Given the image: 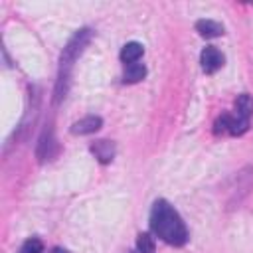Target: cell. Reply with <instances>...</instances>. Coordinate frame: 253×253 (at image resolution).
<instances>
[{
	"label": "cell",
	"mask_w": 253,
	"mask_h": 253,
	"mask_svg": "<svg viewBox=\"0 0 253 253\" xmlns=\"http://www.w3.org/2000/svg\"><path fill=\"white\" fill-rule=\"evenodd\" d=\"M196 30L200 32L202 38H217L223 34V26L219 22H213V20H200L196 22Z\"/></svg>",
	"instance_id": "8992f818"
},
{
	"label": "cell",
	"mask_w": 253,
	"mask_h": 253,
	"mask_svg": "<svg viewBox=\"0 0 253 253\" xmlns=\"http://www.w3.org/2000/svg\"><path fill=\"white\" fill-rule=\"evenodd\" d=\"M200 61H202V69H204L206 73H215V71L223 65V55H221V51H219L217 47L208 45V47L202 51Z\"/></svg>",
	"instance_id": "3957f363"
},
{
	"label": "cell",
	"mask_w": 253,
	"mask_h": 253,
	"mask_svg": "<svg viewBox=\"0 0 253 253\" xmlns=\"http://www.w3.org/2000/svg\"><path fill=\"white\" fill-rule=\"evenodd\" d=\"M249 128V121L247 119H241V117H231V126H229V134H243L245 130Z\"/></svg>",
	"instance_id": "7c38bea8"
},
{
	"label": "cell",
	"mask_w": 253,
	"mask_h": 253,
	"mask_svg": "<svg viewBox=\"0 0 253 253\" xmlns=\"http://www.w3.org/2000/svg\"><path fill=\"white\" fill-rule=\"evenodd\" d=\"M91 152L101 164H109L115 158V144L111 140H97L91 144Z\"/></svg>",
	"instance_id": "5b68a950"
},
{
	"label": "cell",
	"mask_w": 253,
	"mask_h": 253,
	"mask_svg": "<svg viewBox=\"0 0 253 253\" xmlns=\"http://www.w3.org/2000/svg\"><path fill=\"white\" fill-rule=\"evenodd\" d=\"M89 40H91V30L89 28H83V30H79V32L73 34V38L67 42V45L63 47V53H61V73H67L69 71V67L83 53V49L89 43Z\"/></svg>",
	"instance_id": "7a4b0ae2"
},
{
	"label": "cell",
	"mask_w": 253,
	"mask_h": 253,
	"mask_svg": "<svg viewBox=\"0 0 253 253\" xmlns=\"http://www.w3.org/2000/svg\"><path fill=\"white\" fill-rule=\"evenodd\" d=\"M42 251H43V245H42V241L36 239V237L28 239V241L22 245V249H20V253H42Z\"/></svg>",
	"instance_id": "5bb4252c"
},
{
	"label": "cell",
	"mask_w": 253,
	"mask_h": 253,
	"mask_svg": "<svg viewBox=\"0 0 253 253\" xmlns=\"http://www.w3.org/2000/svg\"><path fill=\"white\" fill-rule=\"evenodd\" d=\"M229 126H231V117L229 115H221L213 123V132L215 134H225V132H229Z\"/></svg>",
	"instance_id": "4fadbf2b"
},
{
	"label": "cell",
	"mask_w": 253,
	"mask_h": 253,
	"mask_svg": "<svg viewBox=\"0 0 253 253\" xmlns=\"http://www.w3.org/2000/svg\"><path fill=\"white\" fill-rule=\"evenodd\" d=\"M142 45L138 43V42H128L126 45H123V49H121V59L125 61V63H138V59L142 57Z\"/></svg>",
	"instance_id": "52a82bcc"
},
{
	"label": "cell",
	"mask_w": 253,
	"mask_h": 253,
	"mask_svg": "<svg viewBox=\"0 0 253 253\" xmlns=\"http://www.w3.org/2000/svg\"><path fill=\"white\" fill-rule=\"evenodd\" d=\"M51 148H55L53 136H51V134H43V138L40 140V146H38V158H40V160L51 158L53 152H55V150H51Z\"/></svg>",
	"instance_id": "30bf717a"
},
{
	"label": "cell",
	"mask_w": 253,
	"mask_h": 253,
	"mask_svg": "<svg viewBox=\"0 0 253 253\" xmlns=\"http://www.w3.org/2000/svg\"><path fill=\"white\" fill-rule=\"evenodd\" d=\"M51 253H67V251L61 249V247H55V249H51Z\"/></svg>",
	"instance_id": "9a60e30c"
},
{
	"label": "cell",
	"mask_w": 253,
	"mask_h": 253,
	"mask_svg": "<svg viewBox=\"0 0 253 253\" xmlns=\"http://www.w3.org/2000/svg\"><path fill=\"white\" fill-rule=\"evenodd\" d=\"M150 227L160 239H164L170 245H184L188 239V229L182 217L166 200L154 202L150 211Z\"/></svg>",
	"instance_id": "6da1fadb"
},
{
	"label": "cell",
	"mask_w": 253,
	"mask_h": 253,
	"mask_svg": "<svg viewBox=\"0 0 253 253\" xmlns=\"http://www.w3.org/2000/svg\"><path fill=\"white\" fill-rule=\"evenodd\" d=\"M144 75H146V67H144L142 63H130V65H126V69H125L123 81H125V83H138V81L144 79Z\"/></svg>",
	"instance_id": "9c48e42d"
},
{
	"label": "cell",
	"mask_w": 253,
	"mask_h": 253,
	"mask_svg": "<svg viewBox=\"0 0 253 253\" xmlns=\"http://www.w3.org/2000/svg\"><path fill=\"white\" fill-rule=\"evenodd\" d=\"M136 247L140 253H154L156 245H154V239L150 237V233H140L138 239H136Z\"/></svg>",
	"instance_id": "8fae6325"
},
{
	"label": "cell",
	"mask_w": 253,
	"mask_h": 253,
	"mask_svg": "<svg viewBox=\"0 0 253 253\" xmlns=\"http://www.w3.org/2000/svg\"><path fill=\"white\" fill-rule=\"evenodd\" d=\"M101 125H103L101 117L89 115V117H83V119H79L77 123H73L71 132H73V134H91V132H97V130L101 128Z\"/></svg>",
	"instance_id": "277c9868"
},
{
	"label": "cell",
	"mask_w": 253,
	"mask_h": 253,
	"mask_svg": "<svg viewBox=\"0 0 253 253\" xmlns=\"http://www.w3.org/2000/svg\"><path fill=\"white\" fill-rule=\"evenodd\" d=\"M253 115V99L249 95H239L237 101H235V117H241V119H251Z\"/></svg>",
	"instance_id": "ba28073f"
}]
</instances>
